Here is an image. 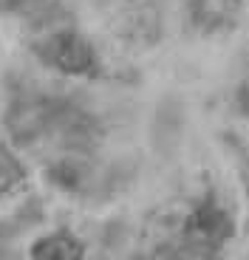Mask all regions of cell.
Returning <instances> with one entry per match:
<instances>
[{
    "mask_svg": "<svg viewBox=\"0 0 249 260\" xmlns=\"http://www.w3.org/2000/svg\"><path fill=\"white\" fill-rule=\"evenodd\" d=\"M40 57H43L46 65H51L63 74H74V77L91 74L94 65H97L94 46L79 31H71V28L48 34L40 43Z\"/></svg>",
    "mask_w": 249,
    "mask_h": 260,
    "instance_id": "6da1fadb",
    "label": "cell"
},
{
    "mask_svg": "<svg viewBox=\"0 0 249 260\" xmlns=\"http://www.w3.org/2000/svg\"><path fill=\"white\" fill-rule=\"evenodd\" d=\"M187 235H190V241L196 243H221L227 235H230V218L224 212L218 204L207 201L190 215V221H187Z\"/></svg>",
    "mask_w": 249,
    "mask_h": 260,
    "instance_id": "7a4b0ae2",
    "label": "cell"
},
{
    "mask_svg": "<svg viewBox=\"0 0 249 260\" xmlns=\"http://www.w3.org/2000/svg\"><path fill=\"white\" fill-rule=\"evenodd\" d=\"M32 260H82L85 257V243L68 229H57L32 243L28 249Z\"/></svg>",
    "mask_w": 249,
    "mask_h": 260,
    "instance_id": "3957f363",
    "label": "cell"
},
{
    "mask_svg": "<svg viewBox=\"0 0 249 260\" xmlns=\"http://www.w3.org/2000/svg\"><path fill=\"white\" fill-rule=\"evenodd\" d=\"M23 176H26L23 161H20L9 147L0 144V198H3L6 192H12V189L23 181Z\"/></svg>",
    "mask_w": 249,
    "mask_h": 260,
    "instance_id": "277c9868",
    "label": "cell"
}]
</instances>
